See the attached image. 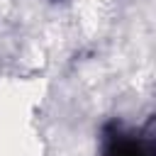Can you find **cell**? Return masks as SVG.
Here are the masks:
<instances>
[{"instance_id": "cell-1", "label": "cell", "mask_w": 156, "mask_h": 156, "mask_svg": "<svg viewBox=\"0 0 156 156\" xmlns=\"http://www.w3.org/2000/svg\"><path fill=\"white\" fill-rule=\"evenodd\" d=\"M105 156H156V151L146 144V141H139V139H129V136H119L115 139Z\"/></svg>"}]
</instances>
